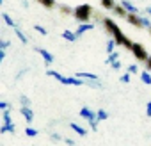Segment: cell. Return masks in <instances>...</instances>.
I'll return each mask as SVG.
<instances>
[{
  "instance_id": "cell-23",
  "label": "cell",
  "mask_w": 151,
  "mask_h": 146,
  "mask_svg": "<svg viewBox=\"0 0 151 146\" xmlns=\"http://www.w3.org/2000/svg\"><path fill=\"white\" fill-rule=\"evenodd\" d=\"M96 114H98V119H100V121H103V119H107V118H109V112H107V111H103V109H100Z\"/></svg>"
},
{
  "instance_id": "cell-6",
  "label": "cell",
  "mask_w": 151,
  "mask_h": 146,
  "mask_svg": "<svg viewBox=\"0 0 151 146\" xmlns=\"http://www.w3.org/2000/svg\"><path fill=\"white\" fill-rule=\"evenodd\" d=\"M36 52H37V53H39V55L43 57V61H45V62H46L48 66H50V64H52V62L55 61V59H53V55H52V53H50L48 50H45V48H39V46H37V48H36Z\"/></svg>"
},
{
  "instance_id": "cell-19",
  "label": "cell",
  "mask_w": 151,
  "mask_h": 146,
  "mask_svg": "<svg viewBox=\"0 0 151 146\" xmlns=\"http://www.w3.org/2000/svg\"><path fill=\"white\" fill-rule=\"evenodd\" d=\"M59 9H60V13H62V14H73V13H75V9H71L69 6H64V4H60V6H59Z\"/></svg>"
},
{
  "instance_id": "cell-13",
  "label": "cell",
  "mask_w": 151,
  "mask_h": 146,
  "mask_svg": "<svg viewBox=\"0 0 151 146\" xmlns=\"http://www.w3.org/2000/svg\"><path fill=\"white\" fill-rule=\"evenodd\" d=\"M123 6H124V9L128 11V13H139V9L132 4V2H128V0H123V2H121Z\"/></svg>"
},
{
  "instance_id": "cell-28",
  "label": "cell",
  "mask_w": 151,
  "mask_h": 146,
  "mask_svg": "<svg viewBox=\"0 0 151 146\" xmlns=\"http://www.w3.org/2000/svg\"><path fill=\"white\" fill-rule=\"evenodd\" d=\"M121 82H123V84H128V82H130V71L126 73V75H123V77H121Z\"/></svg>"
},
{
  "instance_id": "cell-25",
  "label": "cell",
  "mask_w": 151,
  "mask_h": 146,
  "mask_svg": "<svg viewBox=\"0 0 151 146\" xmlns=\"http://www.w3.org/2000/svg\"><path fill=\"white\" fill-rule=\"evenodd\" d=\"M116 59H117V53H116V52H112V53H109V61H107V62H109V64H112Z\"/></svg>"
},
{
  "instance_id": "cell-3",
  "label": "cell",
  "mask_w": 151,
  "mask_h": 146,
  "mask_svg": "<svg viewBox=\"0 0 151 146\" xmlns=\"http://www.w3.org/2000/svg\"><path fill=\"white\" fill-rule=\"evenodd\" d=\"M80 118H84L89 125H91V128L93 130H96L98 128V114L94 112V111H91V109H87V107H84V109H80Z\"/></svg>"
},
{
  "instance_id": "cell-24",
  "label": "cell",
  "mask_w": 151,
  "mask_h": 146,
  "mask_svg": "<svg viewBox=\"0 0 151 146\" xmlns=\"http://www.w3.org/2000/svg\"><path fill=\"white\" fill-rule=\"evenodd\" d=\"M25 134H27V135H30V137H36V135H37V130H36V128H32V126H27V128H25Z\"/></svg>"
},
{
  "instance_id": "cell-4",
  "label": "cell",
  "mask_w": 151,
  "mask_h": 146,
  "mask_svg": "<svg viewBox=\"0 0 151 146\" xmlns=\"http://www.w3.org/2000/svg\"><path fill=\"white\" fill-rule=\"evenodd\" d=\"M132 53H133V57L137 59V61H140V62H146L147 59H149V55H147V52H146V48L140 45V43H133V48H132Z\"/></svg>"
},
{
  "instance_id": "cell-9",
  "label": "cell",
  "mask_w": 151,
  "mask_h": 146,
  "mask_svg": "<svg viewBox=\"0 0 151 146\" xmlns=\"http://www.w3.org/2000/svg\"><path fill=\"white\" fill-rule=\"evenodd\" d=\"M112 11H114V14H117L119 18H126V14H128V11L124 9L123 4H116V7H114Z\"/></svg>"
},
{
  "instance_id": "cell-5",
  "label": "cell",
  "mask_w": 151,
  "mask_h": 146,
  "mask_svg": "<svg viewBox=\"0 0 151 146\" xmlns=\"http://www.w3.org/2000/svg\"><path fill=\"white\" fill-rule=\"evenodd\" d=\"M130 25L137 27V29H142L144 27V22H142V16H139V13H128L126 18H124Z\"/></svg>"
},
{
  "instance_id": "cell-1",
  "label": "cell",
  "mask_w": 151,
  "mask_h": 146,
  "mask_svg": "<svg viewBox=\"0 0 151 146\" xmlns=\"http://www.w3.org/2000/svg\"><path fill=\"white\" fill-rule=\"evenodd\" d=\"M101 23H103L105 30H107L114 39H116V43L124 46V43H126V39H128V38L123 34V30L119 29V25H117V23H114V20H112V18H103V22H101Z\"/></svg>"
},
{
  "instance_id": "cell-20",
  "label": "cell",
  "mask_w": 151,
  "mask_h": 146,
  "mask_svg": "<svg viewBox=\"0 0 151 146\" xmlns=\"http://www.w3.org/2000/svg\"><path fill=\"white\" fill-rule=\"evenodd\" d=\"M2 18H4V22H6V23H7L9 27H13V29L16 27V25H14V22H13V18H11V16H9L7 13H2Z\"/></svg>"
},
{
  "instance_id": "cell-33",
  "label": "cell",
  "mask_w": 151,
  "mask_h": 146,
  "mask_svg": "<svg viewBox=\"0 0 151 146\" xmlns=\"http://www.w3.org/2000/svg\"><path fill=\"white\" fill-rule=\"evenodd\" d=\"M7 46H9V43H7V41H2V43H0V48H2V50H6Z\"/></svg>"
},
{
  "instance_id": "cell-36",
  "label": "cell",
  "mask_w": 151,
  "mask_h": 146,
  "mask_svg": "<svg viewBox=\"0 0 151 146\" xmlns=\"http://www.w3.org/2000/svg\"><path fill=\"white\" fill-rule=\"evenodd\" d=\"M149 32H151V27H149Z\"/></svg>"
},
{
  "instance_id": "cell-26",
  "label": "cell",
  "mask_w": 151,
  "mask_h": 146,
  "mask_svg": "<svg viewBox=\"0 0 151 146\" xmlns=\"http://www.w3.org/2000/svg\"><path fill=\"white\" fill-rule=\"evenodd\" d=\"M34 29H36L37 32H41L43 36H46V29H45V27H41V25H34Z\"/></svg>"
},
{
  "instance_id": "cell-12",
  "label": "cell",
  "mask_w": 151,
  "mask_h": 146,
  "mask_svg": "<svg viewBox=\"0 0 151 146\" xmlns=\"http://www.w3.org/2000/svg\"><path fill=\"white\" fill-rule=\"evenodd\" d=\"M140 80L146 86H151V75H149V69L147 71H140Z\"/></svg>"
},
{
  "instance_id": "cell-16",
  "label": "cell",
  "mask_w": 151,
  "mask_h": 146,
  "mask_svg": "<svg viewBox=\"0 0 151 146\" xmlns=\"http://www.w3.org/2000/svg\"><path fill=\"white\" fill-rule=\"evenodd\" d=\"M100 2H101V6L105 7V9H114L116 7V2H114V0H100Z\"/></svg>"
},
{
  "instance_id": "cell-35",
  "label": "cell",
  "mask_w": 151,
  "mask_h": 146,
  "mask_svg": "<svg viewBox=\"0 0 151 146\" xmlns=\"http://www.w3.org/2000/svg\"><path fill=\"white\" fill-rule=\"evenodd\" d=\"M146 13H147V14L151 16V6H149V7H146Z\"/></svg>"
},
{
  "instance_id": "cell-32",
  "label": "cell",
  "mask_w": 151,
  "mask_h": 146,
  "mask_svg": "<svg viewBox=\"0 0 151 146\" xmlns=\"http://www.w3.org/2000/svg\"><path fill=\"white\" fill-rule=\"evenodd\" d=\"M0 109H2V111L9 109V103H7V102H0Z\"/></svg>"
},
{
  "instance_id": "cell-2",
  "label": "cell",
  "mask_w": 151,
  "mask_h": 146,
  "mask_svg": "<svg viewBox=\"0 0 151 146\" xmlns=\"http://www.w3.org/2000/svg\"><path fill=\"white\" fill-rule=\"evenodd\" d=\"M73 16L77 18L80 23H84V22H91V18H93V7H91L89 4H80V6L75 7Z\"/></svg>"
},
{
  "instance_id": "cell-22",
  "label": "cell",
  "mask_w": 151,
  "mask_h": 146,
  "mask_svg": "<svg viewBox=\"0 0 151 146\" xmlns=\"http://www.w3.org/2000/svg\"><path fill=\"white\" fill-rule=\"evenodd\" d=\"M114 46H117L116 39H109V41H107V52H109V53H112V52H114Z\"/></svg>"
},
{
  "instance_id": "cell-10",
  "label": "cell",
  "mask_w": 151,
  "mask_h": 146,
  "mask_svg": "<svg viewBox=\"0 0 151 146\" xmlns=\"http://www.w3.org/2000/svg\"><path fill=\"white\" fill-rule=\"evenodd\" d=\"M62 38H64L66 41H69V43H73V41H77V38H78V34H77V32H71V30H64V32H62Z\"/></svg>"
},
{
  "instance_id": "cell-17",
  "label": "cell",
  "mask_w": 151,
  "mask_h": 146,
  "mask_svg": "<svg viewBox=\"0 0 151 146\" xmlns=\"http://www.w3.org/2000/svg\"><path fill=\"white\" fill-rule=\"evenodd\" d=\"M71 128L77 132L78 135H86V132H87L86 128H82V126H80V125H77V123H71Z\"/></svg>"
},
{
  "instance_id": "cell-21",
  "label": "cell",
  "mask_w": 151,
  "mask_h": 146,
  "mask_svg": "<svg viewBox=\"0 0 151 146\" xmlns=\"http://www.w3.org/2000/svg\"><path fill=\"white\" fill-rule=\"evenodd\" d=\"M14 34H16V36H18V38H20V41H22V43H23V45H27V38H25V36H23V32H22V30H20V29H18V27H14Z\"/></svg>"
},
{
  "instance_id": "cell-30",
  "label": "cell",
  "mask_w": 151,
  "mask_h": 146,
  "mask_svg": "<svg viewBox=\"0 0 151 146\" xmlns=\"http://www.w3.org/2000/svg\"><path fill=\"white\" fill-rule=\"evenodd\" d=\"M146 116H147V118H151V102H147V103H146Z\"/></svg>"
},
{
  "instance_id": "cell-14",
  "label": "cell",
  "mask_w": 151,
  "mask_h": 146,
  "mask_svg": "<svg viewBox=\"0 0 151 146\" xmlns=\"http://www.w3.org/2000/svg\"><path fill=\"white\" fill-rule=\"evenodd\" d=\"M36 2H39L43 7H46V9H53L55 7V0H36Z\"/></svg>"
},
{
  "instance_id": "cell-8",
  "label": "cell",
  "mask_w": 151,
  "mask_h": 146,
  "mask_svg": "<svg viewBox=\"0 0 151 146\" xmlns=\"http://www.w3.org/2000/svg\"><path fill=\"white\" fill-rule=\"evenodd\" d=\"M20 112H22V116L29 121V123H32V119H34V112L29 109V105H22V109H20Z\"/></svg>"
},
{
  "instance_id": "cell-18",
  "label": "cell",
  "mask_w": 151,
  "mask_h": 146,
  "mask_svg": "<svg viewBox=\"0 0 151 146\" xmlns=\"http://www.w3.org/2000/svg\"><path fill=\"white\" fill-rule=\"evenodd\" d=\"M46 75H48V77H53V79H57L59 82L64 79V77L60 75V73H59V71H53V69H48V71H46Z\"/></svg>"
},
{
  "instance_id": "cell-7",
  "label": "cell",
  "mask_w": 151,
  "mask_h": 146,
  "mask_svg": "<svg viewBox=\"0 0 151 146\" xmlns=\"http://www.w3.org/2000/svg\"><path fill=\"white\" fill-rule=\"evenodd\" d=\"M93 29H94V25H93L91 22H84V23H80V25H78V29L75 30V32H77L78 36H82V34H86L87 30H93Z\"/></svg>"
},
{
  "instance_id": "cell-34",
  "label": "cell",
  "mask_w": 151,
  "mask_h": 146,
  "mask_svg": "<svg viewBox=\"0 0 151 146\" xmlns=\"http://www.w3.org/2000/svg\"><path fill=\"white\" fill-rule=\"evenodd\" d=\"M146 66H147V69H149V71H151V57H149V59H147V61H146Z\"/></svg>"
},
{
  "instance_id": "cell-29",
  "label": "cell",
  "mask_w": 151,
  "mask_h": 146,
  "mask_svg": "<svg viewBox=\"0 0 151 146\" xmlns=\"http://www.w3.org/2000/svg\"><path fill=\"white\" fill-rule=\"evenodd\" d=\"M20 100H22V105H30V100H29L27 96H23V95H22V96H20Z\"/></svg>"
},
{
  "instance_id": "cell-15",
  "label": "cell",
  "mask_w": 151,
  "mask_h": 146,
  "mask_svg": "<svg viewBox=\"0 0 151 146\" xmlns=\"http://www.w3.org/2000/svg\"><path fill=\"white\" fill-rule=\"evenodd\" d=\"M16 130V125L13 123V125H4L2 123V126H0V134H6V132H14Z\"/></svg>"
},
{
  "instance_id": "cell-31",
  "label": "cell",
  "mask_w": 151,
  "mask_h": 146,
  "mask_svg": "<svg viewBox=\"0 0 151 146\" xmlns=\"http://www.w3.org/2000/svg\"><path fill=\"white\" fill-rule=\"evenodd\" d=\"M110 66H112V68H114V69H119V68H121V62H119V61H117V59H116V61H114V62H112V64H110Z\"/></svg>"
},
{
  "instance_id": "cell-27",
  "label": "cell",
  "mask_w": 151,
  "mask_h": 146,
  "mask_svg": "<svg viewBox=\"0 0 151 146\" xmlns=\"http://www.w3.org/2000/svg\"><path fill=\"white\" fill-rule=\"evenodd\" d=\"M128 71H130V73H137V71H139V66H137V64H130V66H128Z\"/></svg>"
},
{
  "instance_id": "cell-11",
  "label": "cell",
  "mask_w": 151,
  "mask_h": 146,
  "mask_svg": "<svg viewBox=\"0 0 151 146\" xmlns=\"http://www.w3.org/2000/svg\"><path fill=\"white\" fill-rule=\"evenodd\" d=\"M2 123L4 125H13V119H11V114H9V109L2 111Z\"/></svg>"
}]
</instances>
